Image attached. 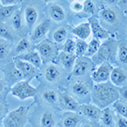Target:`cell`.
<instances>
[{
    "label": "cell",
    "mask_w": 127,
    "mask_h": 127,
    "mask_svg": "<svg viewBox=\"0 0 127 127\" xmlns=\"http://www.w3.org/2000/svg\"><path fill=\"white\" fill-rule=\"evenodd\" d=\"M91 97L93 104L101 109L108 108L120 99L118 88L107 81L104 83L95 84L92 87Z\"/></svg>",
    "instance_id": "obj_1"
},
{
    "label": "cell",
    "mask_w": 127,
    "mask_h": 127,
    "mask_svg": "<svg viewBox=\"0 0 127 127\" xmlns=\"http://www.w3.org/2000/svg\"><path fill=\"white\" fill-rule=\"evenodd\" d=\"M0 6H1V2H0Z\"/></svg>",
    "instance_id": "obj_48"
},
{
    "label": "cell",
    "mask_w": 127,
    "mask_h": 127,
    "mask_svg": "<svg viewBox=\"0 0 127 127\" xmlns=\"http://www.w3.org/2000/svg\"><path fill=\"white\" fill-rule=\"evenodd\" d=\"M42 77L50 84H60L65 78V71L59 65L48 63L42 69Z\"/></svg>",
    "instance_id": "obj_5"
},
{
    "label": "cell",
    "mask_w": 127,
    "mask_h": 127,
    "mask_svg": "<svg viewBox=\"0 0 127 127\" xmlns=\"http://www.w3.org/2000/svg\"><path fill=\"white\" fill-rule=\"evenodd\" d=\"M11 66L12 67H10V65H9V67L7 69L8 75L9 76L10 79L16 80V81H17V82H18V81H20V80L23 79V77H22L21 74L20 73V71L15 68V64L11 65Z\"/></svg>",
    "instance_id": "obj_36"
},
{
    "label": "cell",
    "mask_w": 127,
    "mask_h": 127,
    "mask_svg": "<svg viewBox=\"0 0 127 127\" xmlns=\"http://www.w3.org/2000/svg\"><path fill=\"white\" fill-rule=\"evenodd\" d=\"M11 26L15 32H20L23 29V18L20 9H17L11 17Z\"/></svg>",
    "instance_id": "obj_29"
},
{
    "label": "cell",
    "mask_w": 127,
    "mask_h": 127,
    "mask_svg": "<svg viewBox=\"0 0 127 127\" xmlns=\"http://www.w3.org/2000/svg\"><path fill=\"white\" fill-rule=\"evenodd\" d=\"M82 118L77 112H64L61 119L62 127H80Z\"/></svg>",
    "instance_id": "obj_18"
},
{
    "label": "cell",
    "mask_w": 127,
    "mask_h": 127,
    "mask_svg": "<svg viewBox=\"0 0 127 127\" xmlns=\"http://www.w3.org/2000/svg\"><path fill=\"white\" fill-rule=\"evenodd\" d=\"M38 15H39V12H38L37 8L34 4L29 3L26 6L24 10V17L28 28L32 29L35 26L36 20H37Z\"/></svg>",
    "instance_id": "obj_21"
},
{
    "label": "cell",
    "mask_w": 127,
    "mask_h": 127,
    "mask_svg": "<svg viewBox=\"0 0 127 127\" xmlns=\"http://www.w3.org/2000/svg\"><path fill=\"white\" fill-rule=\"evenodd\" d=\"M29 107L20 106L4 116L2 120L3 127H24L28 120Z\"/></svg>",
    "instance_id": "obj_2"
},
{
    "label": "cell",
    "mask_w": 127,
    "mask_h": 127,
    "mask_svg": "<svg viewBox=\"0 0 127 127\" xmlns=\"http://www.w3.org/2000/svg\"><path fill=\"white\" fill-rule=\"evenodd\" d=\"M40 99L42 103L47 106L59 105V93L54 88L45 87H42L39 92Z\"/></svg>",
    "instance_id": "obj_11"
},
{
    "label": "cell",
    "mask_w": 127,
    "mask_h": 127,
    "mask_svg": "<svg viewBox=\"0 0 127 127\" xmlns=\"http://www.w3.org/2000/svg\"><path fill=\"white\" fill-rule=\"evenodd\" d=\"M36 52L40 55L42 62L48 64L51 63L54 59L58 56V50L54 42L48 39H44L39 43L36 44Z\"/></svg>",
    "instance_id": "obj_6"
},
{
    "label": "cell",
    "mask_w": 127,
    "mask_h": 127,
    "mask_svg": "<svg viewBox=\"0 0 127 127\" xmlns=\"http://www.w3.org/2000/svg\"><path fill=\"white\" fill-rule=\"evenodd\" d=\"M11 50V42L0 39V60L8 58Z\"/></svg>",
    "instance_id": "obj_33"
},
{
    "label": "cell",
    "mask_w": 127,
    "mask_h": 127,
    "mask_svg": "<svg viewBox=\"0 0 127 127\" xmlns=\"http://www.w3.org/2000/svg\"><path fill=\"white\" fill-rule=\"evenodd\" d=\"M100 45H101V42L95 39V38H93V39L88 43L87 49V51H86L85 54H84V57H87V58L93 57L94 55L97 54V52L100 48Z\"/></svg>",
    "instance_id": "obj_30"
},
{
    "label": "cell",
    "mask_w": 127,
    "mask_h": 127,
    "mask_svg": "<svg viewBox=\"0 0 127 127\" xmlns=\"http://www.w3.org/2000/svg\"><path fill=\"white\" fill-rule=\"evenodd\" d=\"M48 14L50 18L54 21L62 22L66 18V14H65L64 9L61 5L58 3H52L48 8Z\"/></svg>",
    "instance_id": "obj_24"
},
{
    "label": "cell",
    "mask_w": 127,
    "mask_h": 127,
    "mask_svg": "<svg viewBox=\"0 0 127 127\" xmlns=\"http://www.w3.org/2000/svg\"><path fill=\"white\" fill-rule=\"evenodd\" d=\"M114 67L109 62H103L93 69L91 74V77L93 82L96 84L104 83L109 81L110 73Z\"/></svg>",
    "instance_id": "obj_9"
},
{
    "label": "cell",
    "mask_w": 127,
    "mask_h": 127,
    "mask_svg": "<svg viewBox=\"0 0 127 127\" xmlns=\"http://www.w3.org/2000/svg\"><path fill=\"white\" fill-rule=\"evenodd\" d=\"M3 72H2L1 70H0V80L3 79Z\"/></svg>",
    "instance_id": "obj_46"
},
{
    "label": "cell",
    "mask_w": 127,
    "mask_h": 127,
    "mask_svg": "<svg viewBox=\"0 0 127 127\" xmlns=\"http://www.w3.org/2000/svg\"><path fill=\"white\" fill-rule=\"evenodd\" d=\"M5 88H6V83L3 80H0V93H3L5 90Z\"/></svg>",
    "instance_id": "obj_44"
},
{
    "label": "cell",
    "mask_w": 127,
    "mask_h": 127,
    "mask_svg": "<svg viewBox=\"0 0 127 127\" xmlns=\"http://www.w3.org/2000/svg\"><path fill=\"white\" fill-rule=\"evenodd\" d=\"M67 33L68 32H67L66 28L64 26H60V27L57 28L53 33V40L57 43H61L66 39Z\"/></svg>",
    "instance_id": "obj_32"
},
{
    "label": "cell",
    "mask_w": 127,
    "mask_h": 127,
    "mask_svg": "<svg viewBox=\"0 0 127 127\" xmlns=\"http://www.w3.org/2000/svg\"><path fill=\"white\" fill-rule=\"evenodd\" d=\"M81 127H94V126L93 124H92V123H85V124L84 125H82V126H81Z\"/></svg>",
    "instance_id": "obj_45"
},
{
    "label": "cell",
    "mask_w": 127,
    "mask_h": 127,
    "mask_svg": "<svg viewBox=\"0 0 127 127\" xmlns=\"http://www.w3.org/2000/svg\"><path fill=\"white\" fill-rule=\"evenodd\" d=\"M1 2V6H14L19 5L20 1L18 0H0Z\"/></svg>",
    "instance_id": "obj_42"
},
{
    "label": "cell",
    "mask_w": 127,
    "mask_h": 127,
    "mask_svg": "<svg viewBox=\"0 0 127 127\" xmlns=\"http://www.w3.org/2000/svg\"><path fill=\"white\" fill-rule=\"evenodd\" d=\"M17 9H19V5L0 6V22H3L4 20L11 18Z\"/></svg>",
    "instance_id": "obj_28"
},
{
    "label": "cell",
    "mask_w": 127,
    "mask_h": 127,
    "mask_svg": "<svg viewBox=\"0 0 127 127\" xmlns=\"http://www.w3.org/2000/svg\"><path fill=\"white\" fill-rule=\"evenodd\" d=\"M15 37V32L11 26L0 22V39L12 42Z\"/></svg>",
    "instance_id": "obj_26"
},
{
    "label": "cell",
    "mask_w": 127,
    "mask_h": 127,
    "mask_svg": "<svg viewBox=\"0 0 127 127\" xmlns=\"http://www.w3.org/2000/svg\"><path fill=\"white\" fill-rule=\"evenodd\" d=\"M109 81L115 87H121L126 86L127 75L126 71L122 67H114L110 73Z\"/></svg>",
    "instance_id": "obj_14"
},
{
    "label": "cell",
    "mask_w": 127,
    "mask_h": 127,
    "mask_svg": "<svg viewBox=\"0 0 127 127\" xmlns=\"http://www.w3.org/2000/svg\"><path fill=\"white\" fill-rule=\"evenodd\" d=\"M75 42L72 39H67L62 47V52L67 54H75Z\"/></svg>",
    "instance_id": "obj_37"
},
{
    "label": "cell",
    "mask_w": 127,
    "mask_h": 127,
    "mask_svg": "<svg viewBox=\"0 0 127 127\" xmlns=\"http://www.w3.org/2000/svg\"><path fill=\"white\" fill-rule=\"evenodd\" d=\"M83 12L87 14H93L95 11V3L93 1L87 0V1H83Z\"/></svg>",
    "instance_id": "obj_38"
},
{
    "label": "cell",
    "mask_w": 127,
    "mask_h": 127,
    "mask_svg": "<svg viewBox=\"0 0 127 127\" xmlns=\"http://www.w3.org/2000/svg\"><path fill=\"white\" fill-rule=\"evenodd\" d=\"M104 127L115 126V115L109 108L102 109V114L100 120Z\"/></svg>",
    "instance_id": "obj_25"
},
{
    "label": "cell",
    "mask_w": 127,
    "mask_h": 127,
    "mask_svg": "<svg viewBox=\"0 0 127 127\" xmlns=\"http://www.w3.org/2000/svg\"><path fill=\"white\" fill-rule=\"evenodd\" d=\"M100 17L104 22L112 25V26H115V25L119 24L120 20L119 11L112 7H107L102 9L100 11Z\"/></svg>",
    "instance_id": "obj_19"
},
{
    "label": "cell",
    "mask_w": 127,
    "mask_h": 127,
    "mask_svg": "<svg viewBox=\"0 0 127 127\" xmlns=\"http://www.w3.org/2000/svg\"><path fill=\"white\" fill-rule=\"evenodd\" d=\"M49 28H50V20H45L42 21L34 28L31 36V41L33 43H39L40 42L44 40V37L48 32Z\"/></svg>",
    "instance_id": "obj_13"
},
{
    "label": "cell",
    "mask_w": 127,
    "mask_h": 127,
    "mask_svg": "<svg viewBox=\"0 0 127 127\" xmlns=\"http://www.w3.org/2000/svg\"><path fill=\"white\" fill-rule=\"evenodd\" d=\"M115 125L117 126V127H127L126 118L117 114L115 116Z\"/></svg>",
    "instance_id": "obj_40"
},
{
    "label": "cell",
    "mask_w": 127,
    "mask_h": 127,
    "mask_svg": "<svg viewBox=\"0 0 127 127\" xmlns=\"http://www.w3.org/2000/svg\"><path fill=\"white\" fill-rule=\"evenodd\" d=\"M14 64H15V68L21 74L22 77H23L25 81H31L39 73V69L34 67L33 65H32L31 64L27 62L20 60V59L17 58L14 59Z\"/></svg>",
    "instance_id": "obj_10"
},
{
    "label": "cell",
    "mask_w": 127,
    "mask_h": 127,
    "mask_svg": "<svg viewBox=\"0 0 127 127\" xmlns=\"http://www.w3.org/2000/svg\"><path fill=\"white\" fill-rule=\"evenodd\" d=\"M69 93L75 99H83L91 94L92 86L87 81L83 79L74 80L69 85Z\"/></svg>",
    "instance_id": "obj_8"
},
{
    "label": "cell",
    "mask_w": 127,
    "mask_h": 127,
    "mask_svg": "<svg viewBox=\"0 0 127 127\" xmlns=\"http://www.w3.org/2000/svg\"><path fill=\"white\" fill-rule=\"evenodd\" d=\"M70 9L75 13H80L83 10V1H73L70 3Z\"/></svg>",
    "instance_id": "obj_39"
},
{
    "label": "cell",
    "mask_w": 127,
    "mask_h": 127,
    "mask_svg": "<svg viewBox=\"0 0 127 127\" xmlns=\"http://www.w3.org/2000/svg\"><path fill=\"white\" fill-rule=\"evenodd\" d=\"M59 105L65 112H78L80 107L79 102L70 94L66 93H59Z\"/></svg>",
    "instance_id": "obj_12"
},
{
    "label": "cell",
    "mask_w": 127,
    "mask_h": 127,
    "mask_svg": "<svg viewBox=\"0 0 127 127\" xmlns=\"http://www.w3.org/2000/svg\"><path fill=\"white\" fill-rule=\"evenodd\" d=\"M57 124L56 113L50 108H45L42 110L39 116L40 127H55Z\"/></svg>",
    "instance_id": "obj_17"
},
{
    "label": "cell",
    "mask_w": 127,
    "mask_h": 127,
    "mask_svg": "<svg viewBox=\"0 0 127 127\" xmlns=\"http://www.w3.org/2000/svg\"><path fill=\"white\" fill-rule=\"evenodd\" d=\"M118 92H119V95L120 97H121L122 101L124 102H126V98H127V88H126V86H124V87H119L118 89Z\"/></svg>",
    "instance_id": "obj_41"
},
{
    "label": "cell",
    "mask_w": 127,
    "mask_h": 127,
    "mask_svg": "<svg viewBox=\"0 0 127 127\" xmlns=\"http://www.w3.org/2000/svg\"><path fill=\"white\" fill-rule=\"evenodd\" d=\"M58 59L59 66L64 71L69 72L72 70L74 67L75 59H76V55L75 54H67L64 52H60L59 54H58Z\"/></svg>",
    "instance_id": "obj_20"
},
{
    "label": "cell",
    "mask_w": 127,
    "mask_h": 127,
    "mask_svg": "<svg viewBox=\"0 0 127 127\" xmlns=\"http://www.w3.org/2000/svg\"><path fill=\"white\" fill-rule=\"evenodd\" d=\"M15 58L20 59L25 62H27L31 64L32 65H33L34 67H36V69H39L42 68V59L40 58V55L38 54V53L36 51H29V52H26L25 54H20L18 56H16Z\"/></svg>",
    "instance_id": "obj_22"
},
{
    "label": "cell",
    "mask_w": 127,
    "mask_h": 127,
    "mask_svg": "<svg viewBox=\"0 0 127 127\" xmlns=\"http://www.w3.org/2000/svg\"><path fill=\"white\" fill-rule=\"evenodd\" d=\"M75 42V54L76 55V57H82L85 54L86 51L87 49L88 43L86 41L81 40V39H77Z\"/></svg>",
    "instance_id": "obj_35"
},
{
    "label": "cell",
    "mask_w": 127,
    "mask_h": 127,
    "mask_svg": "<svg viewBox=\"0 0 127 127\" xmlns=\"http://www.w3.org/2000/svg\"><path fill=\"white\" fill-rule=\"evenodd\" d=\"M7 112L8 108L3 104H0V120H3V118H4V116L7 114Z\"/></svg>",
    "instance_id": "obj_43"
},
{
    "label": "cell",
    "mask_w": 127,
    "mask_h": 127,
    "mask_svg": "<svg viewBox=\"0 0 127 127\" xmlns=\"http://www.w3.org/2000/svg\"><path fill=\"white\" fill-rule=\"evenodd\" d=\"M113 107H114V109L115 110V112L117 113V114L122 116V117L126 118V116H127L126 102H124V101H122V100L118 99L117 101H115L113 103Z\"/></svg>",
    "instance_id": "obj_34"
},
{
    "label": "cell",
    "mask_w": 127,
    "mask_h": 127,
    "mask_svg": "<svg viewBox=\"0 0 127 127\" xmlns=\"http://www.w3.org/2000/svg\"><path fill=\"white\" fill-rule=\"evenodd\" d=\"M78 112L85 117L92 120H99L102 114V109L93 103H84L80 105Z\"/></svg>",
    "instance_id": "obj_15"
},
{
    "label": "cell",
    "mask_w": 127,
    "mask_h": 127,
    "mask_svg": "<svg viewBox=\"0 0 127 127\" xmlns=\"http://www.w3.org/2000/svg\"><path fill=\"white\" fill-rule=\"evenodd\" d=\"M117 48L118 45L116 41L114 38H108L100 45L97 54L93 56V59L95 61L94 64H100L103 62H109V60H112L115 57Z\"/></svg>",
    "instance_id": "obj_3"
},
{
    "label": "cell",
    "mask_w": 127,
    "mask_h": 127,
    "mask_svg": "<svg viewBox=\"0 0 127 127\" xmlns=\"http://www.w3.org/2000/svg\"><path fill=\"white\" fill-rule=\"evenodd\" d=\"M71 32L78 37V39L86 41L90 36L91 32V26L88 22H83V23L75 26L71 29Z\"/></svg>",
    "instance_id": "obj_23"
},
{
    "label": "cell",
    "mask_w": 127,
    "mask_h": 127,
    "mask_svg": "<svg viewBox=\"0 0 127 127\" xmlns=\"http://www.w3.org/2000/svg\"><path fill=\"white\" fill-rule=\"evenodd\" d=\"M95 69V64L92 59L87 57H79L75 59V64L71 70V74L75 77H84L91 75Z\"/></svg>",
    "instance_id": "obj_7"
},
{
    "label": "cell",
    "mask_w": 127,
    "mask_h": 127,
    "mask_svg": "<svg viewBox=\"0 0 127 127\" xmlns=\"http://www.w3.org/2000/svg\"><path fill=\"white\" fill-rule=\"evenodd\" d=\"M31 47H32V44H31L30 40L28 39L27 37L24 36V37H22L21 39L18 42V43L16 44L14 53H15V54L16 56H18V55H20V54H25V53L31 51L30 50Z\"/></svg>",
    "instance_id": "obj_27"
},
{
    "label": "cell",
    "mask_w": 127,
    "mask_h": 127,
    "mask_svg": "<svg viewBox=\"0 0 127 127\" xmlns=\"http://www.w3.org/2000/svg\"><path fill=\"white\" fill-rule=\"evenodd\" d=\"M116 55L119 62L122 65H126L127 63V48L126 42H122L118 45Z\"/></svg>",
    "instance_id": "obj_31"
},
{
    "label": "cell",
    "mask_w": 127,
    "mask_h": 127,
    "mask_svg": "<svg viewBox=\"0 0 127 127\" xmlns=\"http://www.w3.org/2000/svg\"><path fill=\"white\" fill-rule=\"evenodd\" d=\"M2 120H0V127H1V126L3 125V124H2Z\"/></svg>",
    "instance_id": "obj_47"
},
{
    "label": "cell",
    "mask_w": 127,
    "mask_h": 127,
    "mask_svg": "<svg viewBox=\"0 0 127 127\" xmlns=\"http://www.w3.org/2000/svg\"><path fill=\"white\" fill-rule=\"evenodd\" d=\"M37 88L31 85L29 81H25V80L15 83L10 88L11 95L18 98L20 101L34 97L37 94Z\"/></svg>",
    "instance_id": "obj_4"
},
{
    "label": "cell",
    "mask_w": 127,
    "mask_h": 127,
    "mask_svg": "<svg viewBox=\"0 0 127 127\" xmlns=\"http://www.w3.org/2000/svg\"><path fill=\"white\" fill-rule=\"evenodd\" d=\"M88 23L91 26V32H93V36L95 39L98 41L102 40H107L109 38V32L106 29H104L103 26L100 25L99 21L96 18H90L88 20Z\"/></svg>",
    "instance_id": "obj_16"
}]
</instances>
